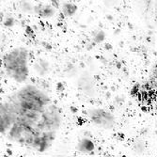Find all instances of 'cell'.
Masks as SVG:
<instances>
[{
  "mask_svg": "<svg viewBox=\"0 0 157 157\" xmlns=\"http://www.w3.org/2000/svg\"><path fill=\"white\" fill-rule=\"evenodd\" d=\"M116 65H117V67H118L119 69H121V62H119V61H118V62L116 63Z\"/></svg>",
  "mask_w": 157,
  "mask_h": 157,
  "instance_id": "obj_19",
  "label": "cell"
},
{
  "mask_svg": "<svg viewBox=\"0 0 157 157\" xmlns=\"http://www.w3.org/2000/svg\"><path fill=\"white\" fill-rule=\"evenodd\" d=\"M14 24H15V20H14L13 18H11V17H9L4 21V25L7 26V27H11V26L14 25Z\"/></svg>",
  "mask_w": 157,
  "mask_h": 157,
  "instance_id": "obj_11",
  "label": "cell"
},
{
  "mask_svg": "<svg viewBox=\"0 0 157 157\" xmlns=\"http://www.w3.org/2000/svg\"><path fill=\"white\" fill-rule=\"evenodd\" d=\"M34 12L44 18H49L56 13V9L51 4L39 3L34 6Z\"/></svg>",
  "mask_w": 157,
  "mask_h": 157,
  "instance_id": "obj_3",
  "label": "cell"
},
{
  "mask_svg": "<svg viewBox=\"0 0 157 157\" xmlns=\"http://www.w3.org/2000/svg\"><path fill=\"white\" fill-rule=\"evenodd\" d=\"M87 114L90 120L98 127L104 128V129H111L115 124V117L109 111L100 108H92L90 109Z\"/></svg>",
  "mask_w": 157,
  "mask_h": 157,
  "instance_id": "obj_2",
  "label": "cell"
},
{
  "mask_svg": "<svg viewBox=\"0 0 157 157\" xmlns=\"http://www.w3.org/2000/svg\"><path fill=\"white\" fill-rule=\"evenodd\" d=\"M105 48L106 50H112V45L110 44H105Z\"/></svg>",
  "mask_w": 157,
  "mask_h": 157,
  "instance_id": "obj_17",
  "label": "cell"
},
{
  "mask_svg": "<svg viewBox=\"0 0 157 157\" xmlns=\"http://www.w3.org/2000/svg\"><path fill=\"white\" fill-rule=\"evenodd\" d=\"M60 1H51L50 2V4L56 9V8H59V6H60Z\"/></svg>",
  "mask_w": 157,
  "mask_h": 157,
  "instance_id": "obj_15",
  "label": "cell"
},
{
  "mask_svg": "<svg viewBox=\"0 0 157 157\" xmlns=\"http://www.w3.org/2000/svg\"><path fill=\"white\" fill-rule=\"evenodd\" d=\"M146 146L143 140H136L134 144V151L137 153V154H141L145 151Z\"/></svg>",
  "mask_w": 157,
  "mask_h": 157,
  "instance_id": "obj_8",
  "label": "cell"
},
{
  "mask_svg": "<svg viewBox=\"0 0 157 157\" xmlns=\"http://www.w3.org/2000/svg\"><path fill=\"white\" fill-rule=\"evenodd\" d=\"M105 38V34L103 30H98L95 32H92V40L95 44H100V42L104 41Z\"/></svg>",
  "mask_w": 157,
  "mask_h": 157,
  "instance_id": "obj_9",
  "label": "cell"
},
{
  "mask_svg": "<svg viewBox=\"0 0 157 157\" xmlns=\"http://www.w3.org/2000/svg\"><path fill=\"white\" fill-rule=\"evenodd\" d=\"M20 8L24 12L34 11V6H32L29 2H26V1H21L20 2Z\"/></svg>",
  "mask_w": 157,
  "mask_h": 157,
  "instance_id": "obj_10",
  "label": "cell"
},
{
  "mask_svg": "<svg viewBox=\"0 0 157 157\" xmlns=\"http://www.w3.org/2000/svg\"><path fill=\"white\" fill-rule=\"evenodd\" d=\"M71 110L73 111V113H76L77 112V108L75 107V106H71Z\"/></svg>",
  "mask_w": 157,
  "mask_h": 157,
  "instance_id": "obj_18",
  "label": "cell"
},
{
  "mask_svg": "<svg viewBox=\"0 0 157 157\" xmlns=\"http://www.w3.org/2000/svg\"><path fill=\"white\" fill-rule=\"evenodd\" d=\"M28 53L25 48H15L3 56V64L9 77L18 83L24 82L28 75Z\"/></svg>",
  "mask_w": 157,
  "mask_h": 157,
  "instance_id": "obj_1",
  "label": "cell"
},
{
  "mask_svg": "<svg viewBox=\"0 0 157 157\" xmlns=\"http://www.w3.org/2000/svg\"><path fill=\"white\" fill-rule=\"evenodd\" d=\"M77 11V6L72 2H63L62 3V12L64 16H73Z\"/></svg>",
  "mask_w": 157,
  "mask_h": 157,
  "instance_id": "obj_7",
  "label": "cell"
},
{
  "mask_svg": "<svg viewBox=\"0 0 157 157\" xmlns=\"http://www.w3.org/2000/svg\"><path fill=\"white\" fill-rule=\"evenodd\" d=\"M78 86L83 91H85V93H88V94H90V90H91L93 88L92 80L90 79V76H86V75H82L78 79Z\"/></svg>",
  "mask_w": 157,
  "mask_h": 157,
  "instance_id": "obj_6",
  "label": "cell"
},
{
  "mask_svg": "<svg viewBox=\"0 0 157 157\" xmlns=\"http://www.w3.org/2000/svg\"><path fill=\"white\" fill-rule=\"evenodd\" d=\"M76 148L79 151H81L83 153H90L95 149V146H94V143L90 139L85 137L79 141V143H78Z\"/></svg>",
  "mask_w": 157,
  "mask_h": 157,
  "instance_id": "obj_4",
  "label": "cell"
},
{
  "mask_svg": "<svg viewBox=\"0 0 157 157\" xmlns=\"http://www.w3.org/2000/svg\"><path fill=\"white\" fill-rule=\"evenodd\" d=\"M34 70L39 75H45L49 71V63L44 59H38L34 64Z\"/></svg>",
  "mask_w": 157,
  "mask_h": 157,
  "instance_id": "obj_5",
  "label": "cell"
},
{
  "mask_svg": "<svg viewBox=\"0 0 157 157\" xmlns=\"http://www.w3.org/2000/svg\"><path fill=\"white\" fill-rule=\"evenodd\" d=\"M64 90H65V86H64L63 83L59 82V83L56 84V90L59 91V92H61V91H63Z\"/></svg>",
  "mask_w": 157,
  "mask_h": 157,
  "instance_id": "obj_14",
  "label": "cell"
},
{
  "mask_svg": "<svg viewBox=\"0 0 157 157\" xmlns=\"http://www.w3.org/2000/svg\"><path fill=\"white\" fill-rule=\"evenodd\" d=\"M106 17H107V18H108V19H112V16H109V15H107V16H106Z\"/></svg>",
  "mask_w": 157,
  "mask_h": 157,
  "instance_id": "obj_20",
  "label": "cell"
},
{
  "mask_svg": "<svg viewBox=\"0 0 157 157\" xmlns=\"http://www.w3.org/2000/svg\"><path fill=\"white\" fill-rule=\"evenodd\" d=\"M25 33L29 36V37H34L35 36V33H34V30L32 29V28L29 26V25H27L25 27Z\"/></svg>",
  "mask_w": 157,
  "mask_h": 157,
  "instance_id": "obj_13",
  "label": "cell"
},
{
  "mask_svg": "<svg viewBox=\"0 0 157 157\" xmlns=\"http://www.w3.org/2000/svg\"><path fill=\"white\" fill-rule=\"evenodd\" d=\"M140 85L139 84H136L134 87H133V89H132V91H131V93L133 94V95H136V94H139V92H140Z\"/></svg>",
  "mask_w": 157,
  "mask_h": 157,
  "instance_id": "obj_12",
  "label": "cell"
},
{
  "mask_svg": "<svg viewBox=\"0 0 157 157\" xmlns=\"http://www.w3.org/2000/svg\"><path fill=\"white\" fill-rule=\"evenodd\" d=\"M42 45H44L47 50H51L52 49V46L49 44H47V42H42Z\"/></svg>",
  "mask_w": 157,
  "mask_h": 157,
  "instance_id": "obj_16",
  "label": "cell"
}]
</instances>
